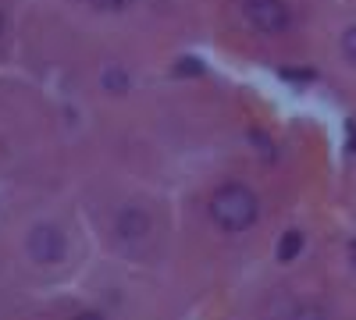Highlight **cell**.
Instances as JSON below:
<instances>
[{
	"mask_svg": "<svg viewBox=\"0 0 356 320\" xmlns=\"http://www.w3.org/2000/svg\"><path fill=\"white\" fill-rule=\"evenodd\" d=\"M260 214V203L246 185H221L211 196V217L221 231H246Z\"/></svg>",
	"mask_w": 356,
	"mask_h": 320,
	"instance_id": "cell-1",
	"label": "cell"
},
{
	"mask_svg": "<svg viewBox=\"0 0 356 320\" xmlns=\"http://www.w3.org/2000/svg\"><path fill=\"white\" fill-rule=\"evenodd\" d=\"M243 15H246V22L257 28V33H264V36L285 33V28H289V18H292L285 0H246V4H243Z\"/></svg>",
	"mask_w": 356,
	"mask_h": 320,
	"instance_id": "cell-2",
	"label": "cell"
},
{
	"mask_svg": "<svg viewBox=\"0 0 356 320\" xmlns=\"http://www.w3.org/2000/svg\"><path fill=\"white\" fill-rule=\"evenodd\" d=\"M25 249L43 267L47 264H57V260L65 256V235L54 224H36L33 231H29V239H25Z\"/></svg>",
	"mask_w": 356,
	"mask_h": 320,
	"instance_id": "cell-3",
	"label": "cell"
},
{
	"mask_svg": "<svg viewBox=\"0 0 356 320\" xmlns=\"http://www.w3.org/2000/svg\"><path fill=\"white\" fill-rule=\"evenodd\" d=\"M114 235L122 246L136 249L139 242H146V235H150V214H146L143 207H122V214L114 217Z\"/></svg>",
	"mask_w": 356,
	"mask_h": 320,
	"instance_id": "cell-4",
	"label": "cell"
},
{
	"mask_svg": "<svg viewBox=\"0 0 356 320\" xmlns=\"http://www.w3.org/2000/svg\"><path fill=\"white\" fill-rule=\"evenodd\" d=\"M300 249H303V235H300V231H289V235L278 242V260H282V264H289V260L300 256Z\"/></svg>",
	"mask_w": 356,
	"mask_h": 320,
	"instance_id": "cell-5",
	"label": "cell"
},
{
	"mask_svg": "<svg viewBox=\"0 0 356 320\" xmlns=\"http://www.w3.org/2000/svg\"><path fill=\"white\" fill-rule=\"evenodd\" d=\"M342 53H346V61H353V65H356V25L342 36Z\"/></svg>",
	"mask_w": 356,
	"mask_h": 320,
	"instance_id": "cell-6",
	"label": "cell"
},
{
	"mask_svg": "<svg viewBox=\"0 0 356 320\" xmlns=\"http://www.w3.org/2000/svg\"><path fill=\"white\" fill-rule=\"evenodd\" d=\"M132 4V0H93V8H100V11H125Z\"/></svg>",
	"mask_w": 356,
	"mask_h": 320,
	"instance_id": "cell-7",
	"label": "cell"
},
{
	"mask_svg": "<svg viewBox=\"0 0 356 320\" xmlns=\"http://www.w3.org/2000/svg\"><path fill=\"white\" fill-rule=\"evenodd\" d=\"M349 260H353V264H356V239L349 242Z\"/></svg>",
	"mask_w": 356,
	"mask_h": 320,
	"instance_id": "cell-8",
	"label": "cell"
}]
</instances>
